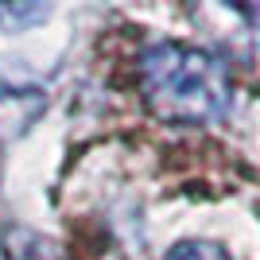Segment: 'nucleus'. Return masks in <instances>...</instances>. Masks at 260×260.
Returning <instances> with one entry per match:
<instances>
[{
	"label": "nucleus",
	"mask_w": 260,
	"mask_h": 260,
	"mask_svg": "<svg viewBox=\"0 0 260 260\" xmlns=\"http://www.w3.org/2000/svg\"><path fill=\"white\" fill-rule=\"evenodd\" d=\"M144 98L171 124H214L225 117L233 86L214 54L186 43H155L140 58Z\"/></svg>",
	"instance_id": "f257e3e1"
},
{
	"label": "nucleus",
	"mask_w": 260,
	"mask_h": 260,
	"mask_svg": "<svg viewBox=\"0 0 260 260\" xmlns=\"http://www.w3.org/2000/svg\"><path fill=\"white\" fill-rule=\"evenodd\" d=\"M54 245H47L43 237H35V233H20V229H12L8 233V260H54Z\"/></svg>",
	"instance_id": "f03ea898"
},
{
	"label": "nucleus",
	"mask_w": 260,
	"mask_h": 260,
	"mask_svg": "<svg viewBox=\"0 0 260 260\" xmlns=\"http://www.w3.org/2000/svg\"><path fill=\"white\" fill-rule=\"evenodd\" d=\"M163 260H229V256L217 249V245H210V241H183V245H175Z\"/></svg>",
	"instance_id": "7ed1b4c3"
}]
</instances>
